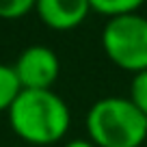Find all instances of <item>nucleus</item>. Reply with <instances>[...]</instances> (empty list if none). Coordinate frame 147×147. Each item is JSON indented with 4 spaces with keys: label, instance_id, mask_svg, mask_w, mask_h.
<instances>
[{
    "label": "nucleus",
    "instance_id": "nucleus-1",
    "mask_svg": "<svg viewBox=\"0 0 147 147\" xmlns=\"http://www.w3.org/2000/svg\"><path fill=\"white\" fill-rule=\"evenodd\" d=\"M9 123L30 145H52L67 134L71 113L65 100L52 89H22L9 108Z\"/></svg>",
    "mask_w": 147,
    "mask_h": 147
},
{
    "label": "nucleus",
    "instance_id": "nucleus-2",
    "mask_svg": "<svg viewBox=\"0 0 147 147\" xmlns=\"http://www.w3.org/2000/svg\"><path fill=\"white\" fill-rule=\"evenodd\" d=\"M87 132L97 147H141L147 138V117L130 97L108 95L89 108Z\"/></svg>",
    "mask_w": 147,
    "mask_h": 147
},
{
    "label": "nucleus",
    "instance_id": "nucleus-3",
    "mask_svg": "<svg viewBox=\"0 0 147 147\" xmlns=\"http://www.w3.org/2000/svg\"><path fill=\"white\" fill-rule=\"evenodd\" d=\"M102 46L108 59L125 71L147 69V15L128 13L106 22Z\"/></svg>",
    "mask_w": 147,
    "mask_h": 147
},
{
    "label": "nucleus",
    "instance_id": "nucleus-4",
    "mask_svg": "<svg viewBox=\"0 0 147 147\" xmlns=\"http://www.w3.org/2000/svg\"><path fill=\"white\" fill-rule=\"evenodd\" d=\"M15 76H18L22 89H50L56 82L61 71L59 56L52 48L48 46H28L22 50L13 65Z\"/></svg>",
    "mask_w": 147,
    "mask_h": 147
},
{
    "label": "nucleus",
    "instance_id": "nucleus-5",
    "mask_svg": "<svg viewBox=\"0 0 147 147\" xmlns=\"http://www.w3.org/2000/svg\"><path fill=\"white\" fill-rule=\"evenodd\" d=\"M35 11L46 26L54 30H69L87 20L89 0H39Z\"/></svg>",
    "mask_w": 147,
    "mask_h": 147
},
{
    "label": "nucleus",
    "instance_id": "nucleus-6",
    "mask_svg": "<svg viewBox=\"0 0 147 147\" xmlns=\"http://www.w3.org/2000/svg\"><path fill=\"white\" fill-rule=\"evenodd\" d=\"M22 93V84H20L18 76H15L13 65H5L0 63V113L13 106L15 97Z\"/></svg>",
    "mask_w": 147,
    "mask_h": 147
},
{
    "label": "nucleus",
    "instance_id": "nucleus-7",
    "mask_svg": "<svg viewBox=\"0 0 147 147\" xmlns=\"http://www.w3.org/2000/svg\"><path fill=\"white\" fill-rule=\"evenodd\" d=\"M141 0H89L91 11L104 15V18L113 20V18H121L128 13H136L141 9Z\"/></svg>",
    "mask_w": 147,
    "mask_h": 147
},
{
    "label": "nucleus",
    "instance_id": "nucleus-8",
    "mask_svg": "<svg viewBox=\"0 0 147 147\" xmlns=\"http://www.w3.org/2000/svg\"><path fill=\"white\" fill-rule=\"evenodd\" d=\"M130 102L147 117V69L134 74L130 82Z\"/></svg>",
    "mask_w": 147,
    "mask_h": 147
},
{
    "label": "nucleus",
    "instance_id": "nucleus-9",
    "mask_svg": "<svg viewBox=\"0 0 147 147\" xmlns=\"http://www.w3.org/2000/svg\"><path fill=\"white\" fill-rule=\"evenodd\" d=\"M32 0H0V18L2 20H20L35 9Z\"/></svg>",
    "mask_w": 147,
    "mask_h": 147
},
{
    "label": "nucleus",
    "instance_id": "nucleus-10",
    "mask_svg": "<svg viewBox=\"0 0 147 147\" xmlns=\"http://www.w3.org/2000/svg\"><path fill=\"white\" fill-rule=\"evenodd\" d=\"M65 147H97V145H93V143L87 141V138H74V141H69Z\"/></svg>",
    "mask_w": 147,
    "mask_h": 147
}]
</instances>
